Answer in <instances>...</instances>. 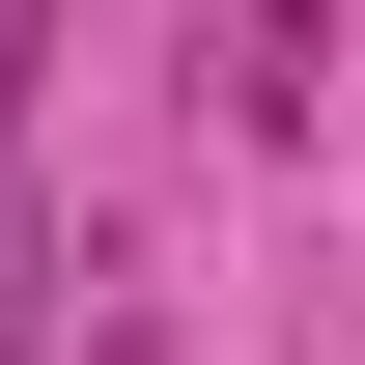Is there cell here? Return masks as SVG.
Wrapping results in <instances>:
<instances>
[{
    "label": "cell",
    "mask_w": 365,
    "mask_h": 365,
    "mask_svg": "<svg viewBox=\"0 0 365 365\" xmlns=\"http://www.w3.org/2000/svg\"><path fill=\"white\" fill-rule=\"evenodd\" d=\"M309 85H337V0H225V140H309Z\"/></svg>",
    "instance_id": "6da1fadb"
},
{
    "label": "cell",
    "mask_w": 365,
    "mask_h": 365,
    "mask_svg": "<svg viewBox=\"0 0 365 365\" xmlns=\"http://www.w3.org/2000/svg\"><path fill=\"white\" fill-rule=\"evenodd\" d=\"M56 337V225H29V169H0V365Z\"/></svg>",
    "instance_id": "7a4b0ae2"
}]
</instances>
